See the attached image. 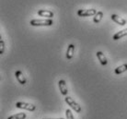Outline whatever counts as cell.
I'll return each mask as SVG.
<instances>
[{
    "label": "cell",
    "instance_id": "obj_14",
    "mask_svg": "<svg viewBox=\"0 0 127 119\" xmlns=\"http://www.w3.org/2000/svg\"><path fill=\"white\" fill-rule=\"evenodd\" d=\"M26 118V115L24 113H20V114H17V115H14V116H9L7 119H25Z\"/></svg>",
    "mask_w": 127,
    "mask_h": 119
},
{
    "label": "cell",
    "instance_id": "obj_4",
    "mask_svg": "<svg viewBox=\"0 0 127 119\" xmlns=\"http://www.w3.org/2000/svg\"><path fill=\"white\" fill-rule=\"evenodd\" d=\"M16 106L18 108H20V109H25L28 110V111H34L36 109V106L34 104H32V103H23V102H19V103H16Z\"/></svg>",
    "mask_w": 127,
    "mask_h": 119
},
{
    "label": "cell",
    "instance_id": "obj_8",
    "mask_svg": "<svg viewBox=\"0 0 127 119\" xmlns=\"http://www.w3.org/2000/svg\"><path fill=\"white\" fill-rule=\"evenodd\" d=\"M15 76H16L18 81H19L21 85H24V84H26V79H25V77L23 76V74H22V72H21V71H19V70L16 71Z\"/></svg>",
    "mask_w": 127,
    "mask_h": 119
},
{
    "label": "cell",
    "instance_id": "obj_6",
    "mask_svg": "<svg viewBox=\"0 0 127 119\" xmlns=\"http://www.w3.org/2000/svg\"><path fill=\"white\" fill-rule=\"evenodd\" d=\"M38 15L41 17H47L49 19H51L54 17V13L51 10H45V9H40L38 11Z\"/></svg>",
    "mask_w": 127,
    "mask_h": 119
},
{
    "label": "cell",
    "instance_id": "obj_11",
    "mask_svg": "<svg viewBox=\"0 0 127 119\" xmlns=\"http://www.w3.org/2000/svg\"><path fill=\"white\" fill-rule=\"evenodd\" d=\"M74 52H75V45L74 44H70L68 47H67V51H66V58L67 59H71L74 55Z\"/></svg>",
    "mask_w": 127,
    "mask_h": 119
},
{
    "label": "cell",
    "instance_id": "obj_2",
    "mask_svg": "<svg viewBox=\"0 0 127 119\" xmlns=\"http://www.w3.org/2000/svg\"><path fill=\"white\" fill-rule=\"evenodd\" d=\"M64 101H65V103H66L72 109L75 110V112H76V113H81V111H82L81 106H80L76 102H75L71 97L66 96L65 98H64Z\"/></svg>",
    "mask_w": 127,
    "mask_h": 119
},
{
    "label": "cell",
    "instance_id": "obj_16",
    "mask_svg": "<svg viewBox=\"0 0 127 119\" xmlns=\"http://www.w3.org/2000/svg\"><path fill=\"white\" fill-rule=\"evenodd\" d=\"M5 51V42H4L3 40H1L0 41V54L2 55Z\"/></svg>",
    "mask_w": 127,
    "mask_h": 119
},
{
    "label": "cell",
    "instance_id": "obj_10",
    "mask_svg": "<svg viewBox=\"0 0 127 119\" xmlns=\"http://www.w3.org/2000/svg\"><path fill=\"white\" fill-rule=\"evenodd\" d=\"M124 36H127V29L123 30V31H120L119 32L115 33L114 35H113V38L112 39L115 40V41H117V40L123 38V37H124Z\"/></svg>",
    "mask_w": 127,
    "mask_h": 119
},
{
    "label": "cell",
    "instance_id": "obj_5",
    "mask_svg": "<svg viewBox=\"0 0 127 119\" xmlns=\"http://www.w3.org/2000/svg\"><path fill=\"white\" fill-rule=\"evenodd\" d=\"M58 84H59V89H60L61 93L63 94V95H64V96H66L68 90H67V87H66V84H65V81L63 80V79H62V80H59Z\"/></svg>",
    "mask_w": 127,
    "mask_h": 119
},
{
    "label": "cell",
    "instance_id": "obj_1",
    "mask_svg": "<svg viewBox=\"0 0 127 119\" xmlns=\"http://www.w3.org/2000/svg\"><path fill=\"white\" fill-rule=\"evenodd\" d=\"M54 24V21L52 19H32L31 20L32 26H52Z\"/></svg>",
    "mask_w": 127,
    "mask_h": 119
},
{
    "label": "cell",
    "instance_id": "obj_15",
    "mask_svg": "<svg viewBox=\"0 0 127 119\" xmlns=\"http://www.w3.org/2000/svg\"><path fill=\"white\" fill-rule=\"evenodd\" d=\"M65 116H66L67 119H74L73 114L71 112V110L69 109H66V111H65Z\"/></svg>",
    "mask_w": 127,
    "mask_h": 119
},
{
    "label": "cell",
    "instance_id": "obj_3",
    "mask_svg": "<svg viewBox=\"0 0 127 119\" xmlns=\"http://www.w3.org/2000/svg\"><path fill=\"white\" fill-rule=\"evenodd\" d=\"M97 14V10L94 8L90 9H79L77 11V15L79 17H89V16H95Z\"/></svg>",
    "mask_w": 127,
    "mask_h": 119
},
{
    "label": "cell",
    "instance_id": "obj_12",
    "mask_svg": "<svg viewBox=\"0 0 127 119\" xmlns=\"http://www.w3.org/2000/svg\"><path fill=\"white\" fill-rule=\"evenodd\" d=\"M127 70V64H124L122 65V66H120V67H118V68H115V74L117 75H120L122 74V73H124V72H125V71Z\"/></svg>",
    "mask_w": 127,
    "mask_h": 119
},
{
    "label": "cell",
    "instance_id": "obj_13",
    "mask_svg": "<svg viewBox=\"0 0 127 119\" xmlns=\"http://www.w3.org/2000/svg\"><path fill=\"white\" fill-rule=\"evenodd\" d=\"M103 18V12L102 11H98L97 14L94 16V19H93V21L95 23H98Z\"/></svg>",
    "mask_w": 127,
    "mask_h": 119
},
{
    "label": "cell",
    "instance_id": "obj_7",
    "mask_svg": "<svg viewBox=\"0 0 127 119\" xmlns=\"http://www.w3.org/2000/svg\"><path fill=\"white\" fill-rule=\"evenodd\" d=\"M111 17V19H112L113 21H115V22L118 23V24H120V25L124 26L126 24V20H125V19H124L123 18H121V17L117 16V15H115V14H112Z\"/></svg>",
    "mask_w": 127,
    "mask_h": 119
},
{
    "label": "cell",
    "instance_id": "obj_17",
    "mask_svg": "<svg viewBox=\"0 0 127 119\" xmlns=\"http://www.w3.org/2000/svg\"><path fill=\"white\" fill-rule=\"evenodd\" d=\"M47 119H64V118H47Z\"/></svg>",
    "mask_w": 127,
    "mask_h": 119
},
{
    "label": "cell",
    "instance_id": "obj_9",
    "mask_svg": "<svg viewBox=\"0 0 127 119\" xmlns=\"http://www.w3.org/2000/svg\"><path fill=\"white\" fill-rule=\"evenodd\" d=\"M97 57H98V61L100 62V64L102 66H106L107 65V59H106L104 54L102 52H97Z\"/></svg>",
    "mask_w": 127,
    "mask_h": 119
}]
</instances>
